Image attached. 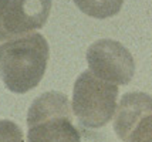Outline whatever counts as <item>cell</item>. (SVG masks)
I'll return each mask as SVG.
<instances>
[{"instance_id": "obj_10", "label": "cell", "mask_w": 152, "mask_h": 142, "mask_svg": "<svg viewBox=\"0 0 152 142\" xmlns=\"http://www.w3.org/2000/svg\"><path fill=\"white\" fill-rule=\"evenodd\" d=\"M9 4H10V0H0V41L10 40L6 28H4V19H6Z\"/></svg>"}, {"instance_id": "obj_8", "label": "cell", "mask_w": 152, "mask_h": 142, "mask_svg": "<svg viewBox=\"0 0 152 142\" xmlns=\"http://www.w3.org/2000/svg\"><path fill=\"white\" fill-rule=\"evenodd\" d=\"M0 142H23L19 125L9 119H0Z\"/></svg>"}, {"instance_id": "obj_4", "label": "cell", "mask_w": 152, "mask_h": 142, "mask_svg": "<svg viewBox=\"0 0 152 142\" xmlns=\"http://www.w3.org/2000/svg\"><path fill=\"white\" fill-rule=\"evenodd\" d=\"M87 63L95 77L115 85H126L135 73V63L129 50L111 39L93 43L87 50Z\"/></svg>"}, {"instance_id": "obj_1", "label": "cell", "mask_w": 152, "mask_h": 142, "mask_svg": "<svg viewBox=\"0 0 152 142\" xmlns=\"http://www.w3.org/2000/svg\"><path fill=\"white\" fill-rule=\"evenodd\" d=\"M50 55L40 33H28L0 44V78L12 92L24 94L39 85Z\"/></svg>"}, {"instance_id": "obj_2", "label": "cell", "mask_w": 152, "mask_h": 142, "mask_svg": "<svg viewBox=\"0 0 152 142\" xmlns=\"http://www.w3.org/2000/svg\"><path fill=\"white\" fill-rule=\"evenodd\" d=\"M27 142H81L73 124V107L63 92L37 97L27 112Z\"/></svg>"}, {"instance_id": "obj_3", "label": "cell", "mask_w": 152, "mask_h": 142, "mask_svg": "<svg viewBox=\"0 0 152 142\" xmlns=\"http://www.w3.org/2000/svg\"><path fill=\"white\" fill-rule=\"evenodd\" d=\"M118 85L101 80L88 70L78 75L73 88V112L84 128H101L115 115Z\"/></svg>"}, {"instance_id": "obj_7", "label": "cell", "mask_w": 152, "mask_h": 142, "mask_svg": "<svg viewBox=\"0 0 152 142\" xmlns=\"http://www.w3.org/2000/svg\"><path fill=\"white\" fill-rule=\"evenodd\" d=\"M84 14L95 19H108L119 13L124 0H73Z\"/></svg>"}, {"instance_id": "obj_5", "label": "cell", "mask_w": 152, "mask_h": 142, "mask_svg": "<svg viewBox=\"0 0 152 142\" xmlns=\"http://www.w3.org/2000/svg\"><path fill=\"white\" fill-rule=\"evenodd\" d=\"M51 12V0H10L4 28L10 39L44 27Z\"/></svg>"}, {"instance_id": "obj_6", "label": "cell", "mask_w": 152, "mask_h": 142, "mask_svg": "<svg viewBox=\"0 0 152 142\" xmlns=\"http://www.w3.org/2000/svg\"><path fill=\"white\" fill-rule=\"evenodd\" d=\"M152 114V97L145 92H126L122 95L114 115V129L124 142L148 115Z\"/></svg>"}, {"instance_id": "obj_9", "label": "cell", "mask_w": 152, "mask_h": 142, "mask_svg": "<svg viewBox=\"0 0 152 142\" xmlns=\"http://www.w3.org/2000/svg\"><path fill=\"white\" fill-rule=\"evenodd\" d=\"M126 142H152V114L139 124Z\"/></svg>"}]
</instances>
